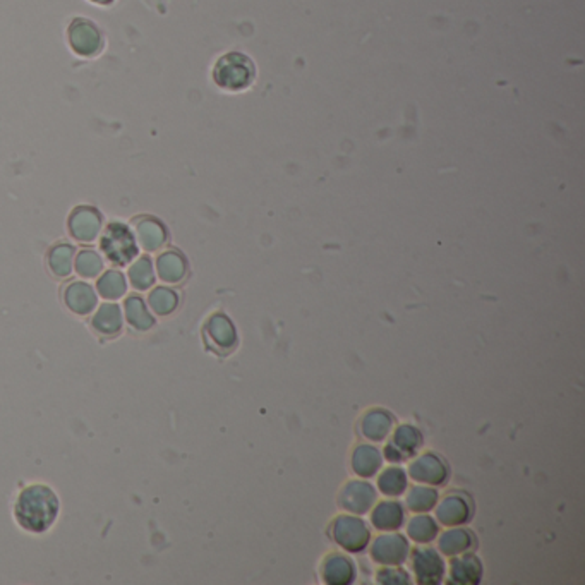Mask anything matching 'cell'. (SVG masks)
<instances>
[{
    "label": "cell",
    "instance_id": "obj_1",
    "mask_svg": "<svg viewBox=\"0 0 585 585\" xmlns=\"http://www.w3.org/2000/svg\"><path fill=\"white\" fill-rule=\"evenodd\" d=\"M59 510L61 503L53 489L43 484H33L19 493L14 517L21 529L32 534H43L57 521Z\"/></svg>",
    "mask_w": 585,
    "mask_h": 585
},
{
    "label": "cell",
    "instance_id": "obj_2",
    "mask_svg": "<svg viewBox=\"0 0 585 585\" xmlns=\"http://www.w3.org/2000/svg\"><path fill=\"white\" fill-rule=\"evenodd\" d=\"M256 76L253 61L245 55L232 52L218 59L213 69V80L227 91H243L249 88Z\"/></svg>",
    "mask_w": 585,
    "mask_h": 585
},
{
    "label": "cell",
    "instance_id": "obj_3",
    "mask_svg": "<svg viewBox=\"0 0 585 585\" xmlns=\"http://www.w3.org/2000/svg\"><path fill=\"white\" fill-rule=\"evenodd\" d=\"M100 249L107 260L119 266L128 264L138 254V245L132 232L124 224H119V222L110 224L105 228L100 241Z\"/></svg>",
    "mask_w": 585,
    "mask_h": 585
},
{
    "label": "cell",
    "instance_id": "obj_4",
    "mask_svg": "<svg viewBox=\"0 0 585 585\" xmlns=\"http://www.w3.org/2000/svg\"><path fill=\"white\" fill-rule=\"evenodd\" d=\"M67 40L72 52L80 57H95L103 47V36L97 24L84 17H76L71 23L67 30Z\"/></svg>",
    "mask_w": 585,
    "mask_h": 585
},
{
    "label": "cell",
    "instance_id": "obj_5",
    "mask_svg": "<svg viewBox=\"0 0 585 585\" xmlns=\"http://www.w3.org/2000/svg\"><path fill=\"white\" fill-rule=\"evenodd\" d=\"M331 534L337 544L350 553H359L369 544V529L359 517H339L331 527Z\"/></svg>",
    "mask_w": 585,
    "mask_h": 585
},
{
    "label": "cell",
    "instance_id": "obj_6",
    "mask_svg": "<svg viewBox=\"0 0 585 585\" xmlns=\"http://www.w3.org/2000/svg\"><path fill=\"white\" fill-rule=\"evenodd\" d=\"M373 558L383 565H402L408 556V542L400 534H385L374 541Z\"/></svg>",
    "mask_w": 585,
    "mask_h": 585
},
{
    "label": "cell",
    "instance_id": "obj_7",
    "mask_svg": "<svg viewBox=\"0 0 585 585\" xmlns=\"http://www.w3.org/2000/svg\"><path fill=\"white\" fill-rule=\"evenodd\" d=\"M414 571L419 584H438L445 573V563L433 548H417L412 554Z\"/></svg>",
    "mask_w": 585,
    "mask_h": 585
},
{
    "label": "cell",
    "instance_id": "obj_8",
    "mask_svg": "<svg viewBox=\"0 0 585 585\" xmlns=\"http://www.w3.org/2000/svg\"><path fill=\"white\" fill-rule=\"evenodd\" d=\"M101 227V218L98 212L90 206H80L69 216V232L76 241L90 243L93 241Z\"/></svg>",
    "mask_w": 585,
    "mask_h": 585
},
{
    "label": "cell",
    "instance_id": "obj_9",
    "mask_svg": "<svg viewBox=\"0 0 585 585\" xmlns=\"http://www.w3.org/2000/svg\"><path fill=\"white\" fill-rule=\"evenodd\" d=\"M410 475H412V479L424 483V484L439 486L448 479V467L438 456L427 454V456H419L410 465Z\"/></svg>",
    "mask_w": 585,
    "mask_h": 585
},
{
    "label": "cell",
    "instance_id": "obj_10",
    "mask_svg": "<svg viewBox=\"0 0 585 585\" xmlns=\"http://www.w3.org/2000/svg\"><path fill=\"white\" fill-rule=\"evenodd\" d=\"M374 502H376V491L371 484L364 481H354L349 483L347 488L341 493V504L352 513L362 515L371 510Z\"/></svg>",
    "mask_w": 585,
    "mask_h": 585
},
{
    "label": "cell",
    "instance_id": "obj_11",
    "mask_svg": "<svg viewBox=\"0 0 585 585\" xmlns=\"http://www.w3.org/2000/svg\"><path fill=\"white\" fill-rule=\"evenodd\" d=\"M436 517L441 523L450 527L462 525L471 519V504L462 494H450L439 503Z\"/></svg>",
    "mask_w": 585,
    "mask_h": 585
},
{
    "label": "cell",
    "instance_id": "obj_12",
    "mask_svg": "<svg viewBox=\"0 0 585 585\" xmlns=\"http://www.w3.org/2000/svg\"><path fill=\"white\" fill-rule=\"evenodd\" d=\"M67 308L76 314H88L97 306V295L93 289L84 282L71 283L64 292Z\"/></svg>",
    "mask_w": 585,
    "mask_h": 585
},
{
    "label": "cell",
    "instance_id": "obj_13",
    "mask_svg": "<svg viewBox=\"0 0 585 585\" xmlns=\"http://www.w3.org/2000/svg\"><path fill=\"white\" fill-rule=\"evenodd\" d=\"M323 577L326 584L345 585L350 584L356 577V569L352 561L340 554L330 556L323 565Z\"/></svg>",
    "mask_w": 585,
    "mask_h": 585
},
{
    "label": "cell",
    "instance_id": "obj_14",
    "mask_svg": "<svg viewBox=\"0 0 585 585\" xmlns=\"http://www.w3.org/2000/svg\"><path fill=\"white\" fill-rule=\"evenodd\" d=\"M452 580L456 584H477L483 577V565L474 554H464L452 560Z\"/></svg>",
    "mask_w": 585,
    "mask_h": 585
},
{
    "label": "cell",
    "instance_id": "obj_15",
    "mask_svg": "<svg viewBox=\"0 0 585 585\" xmlns=\"http://www.w3.org/2000/svg\"><path fill=\"white\" fill-rule=\"evenodd\" d=\"M404 508L397 502H383L374 508L373 525L379 531H397L404 523Z\"/></svg>",
    "mask_w": 585,
    "mask_h": 585
},
{
    "label": "cell",
    "instance_id": "obj_16",
    "mask_svg": "<svg viewBox=\"0 0 585 585\" xmlns=\"http://www.w3.org/2000/svg\"><path fill=\"white\" fill-rule=\"evenodd\" d=\"M206 335L208 339L212 341L213 345H216L218 349L222 350H228L235 345L237 341V337H235V330L232 323L228 321L225 316L222 314H216L213 316L212 320L208 321V326H206Z\"/></svg>",
    "mask_w": 585,
    "mask_h": 585
},
{
    "label": "cell",
    "instance_id": "obj_17",
    "mask_svg": "<svg viewBox=\"0 0 585 585\" xmlns=\"http://www.w3.org/2000/svg\"><path fill=\"white\" fill-rule=\"evenodd\" d=\"M474 536L465 529H452L439 537V550L446 556H458L467 553L474 546Z\"/></svg>",
    "mask_w": 585,
    "mask_h": 585
},
{
    "label": "cell",
    "instance_id": "obj_18",
    "mask_svg": "<svg viewBox=\"0 0 585 585\" xmlns=\"http://www.w3.org/2000/svg\"><path fill=\"white\" fill-rule=\"evenodd\" d=\"M391 424H393V419L388 412L373 410L362 421V433L366 438L371 439V441H381L388 436Z\"/></svg>",
    "mask_w": 585,
    "mask_h": 585
},
{
    "label": "cell",
    "instance_id": "obj_19",
    "mask_svg": "<svg viewBox=\"0 0 585 585\" xmlns=\"http://www.w3.org/2000/svg\"><path fill=\"white\" fill-rule=\"evenodd\" d=\"M352 467L358 475L371 477L381 467V454L369 445H362L354 452Z\"/></svg>",
    "mask_w": 585,
    "mask_h": 585
},
{
    "label": "cell",
    "instance_id": "obj_20",
    "mask_svg": "<svg viewBox=\"0 0 585 585\" xmlns=\"http://www.w3.org/2000/svg\"><path fill=\"white\" fill-rule=\"evenodd\" d=\"M122 326V314L120 309L115 304H105L98 309L93 318V328L103 335H114Z\"/></svg>",
    "mask_w": 585,
    "mask_h": 585
},
{
    "label": "cell",
    "instance_id": "obj_21",
    "mask_svg": "<svg viewBox=\"0 0 585 585\" xmlns=\"http://www.w3.org/2000/svg\"><path fill=\"white\" fill-rule=\"evenodd\" d=\"M158 275L168 283H176L186 275V261L177 253H165L157 261Z\"/></svg>",
    "mask_w": 585,
    "mask_h": 585
},
{
    "label": "cell",
    "instance_id": "obj_22",
    "mask_svg": "<svg viewBox=\"0 0 585 585\" xmlns=\"http://www.w3.org/2000/svg\"><path fill=\"white\" fill-rule=\"evenodd\" d=\"M126 318L129 325L134 326L136 330H149L155 325L153 316L148 312L145 302L138 295H130L126 301Z\"/></svg>",
    "mask_w": 585,
    "mask_h": 585
},
{
    "label": "cell",
    "instance_id": "obj_23",
    "mask_svg": "<svg viewBox=\"0 0 585 585\" xmlns=\"http://www.w3.org/2000/svg\"><path fill=\"white\" fill-rule=\"evenodd\" d=\"M72 256L74 249L71 245H55L49 253V266L53 275L67 277L72 272Z\"/></svg>",
    "mask_w": 585,
    "mask_h": 585
},
{
    "label": "cell",
    "instance_id": "obj_24",
    "mask_svg": "<svg viewBox=\"0 0 585 585\" xmlns=\"http://www.w3.org/2000/svg\"><path fill=\"white\" fill-rule=\"evenodd\" d=\"M423 443V438H421V433L412 427V426H400L397 431H395V438H393V445L404 454V456H412L417 452V448L421 446Z\"/></svg>",
    "mask_w": 585,
    "mask_h": 585
},
{
    "label": "cell",
    "instance_id": "obj_25",
    "mask_svg": "<svg viewBox=\"0 0 585 585\" xmlns=\"http://www.w3.org/2000/svg\"><path fill=\"white\" fill-rule=\"evenodd\" d=\"M98 292L103 299H119L126 293V278L119 272H107L98 280Z\"/></svg>",
    "mask_w": 585,
    "mask_h": 585
},
{
    "label": "cell",
    "instance_id": "obj_26",
    "mask_svg": "<svg viewBox=\"0 0 585 585\" xmlns=\"http://www.w3.org/2000/svg\"><path fill=\"white\" fill-rule=\"evenodd\" d=\"M408 536L416 542H429L438 536V525L427 515L414 517L408 523Z\"/></svg>",
    "mask_w": 585,
    "mask_h": 585
},
{
    "label": "cell",
    "instance_id": "obj_27",
    "mask_svg": "<svg viewBox=\"0 0 585 585\" xmlns=\"http://www.w3.org/2000/svg\"><path fill=\"white\" fill-rule=\"evenodd\" d=\"M378 486L388 496L402 494L407 488L406 472L402 471V469H397V467L387 469L379 475Z\"/></svg>",
    "mask_w": 585,
    "mask_h": 585
},
{
    "label": "cell",
    "instance_id": "obj_28",
    "mask_svg": "<svg viewBox=\"0 0 585 585\" xmlns=\"http://www.w3.org/2000/svg\"><path fill=\"white\" fill-rule=\"evenodd\" d=\"M138 235H139V243L148 251H155L165 243V232H163L162 225L153 220L141 222L138 225Z\"/></svg>",
    "mask_w": 585,
    "mask_h": 585
},
{
    "label": "cell",
    "instance_id": "obj_29",
    "mask_svg": "<svg viewBox=\"0 0 585 585\" xmlns=\"http://www.w3.org/2000/svg\"><path fill=\"white\" fill-rule=\"evenodd\" d=\"M438 502V493L435 489L426 488V486H417L412 488L407 496V504L414 512H429Z\"/></svg>",
    "mask_w": 585,
    "mask_h": 585
},
{
    "label": "cell",
    "instance_id": "obj_30",
    "mask_svg": "<svg viewBox=\"0 0 585 585\" xmlns=\"http://www.w3.org/2000/svg\"><path fill=\"white\" fill-rule=\"evenodd\" d=\"M129 280L130 283L139 291H145L148 287H151L153 282H155V272H153L151 260L149 258H141V260L136 261L130 266Z\"/></svg>",
    "mask_w": 585,
    "mask_h": 585
},
{
    "label": "cell",
    "instance_id": "obj_31",
    "mask_svg": "<svg viewBox=\"0 0 585 585\" xmlns=\"http://www.w3.org/2000/svg\"><path fill=\"white\" fill-rule=\"evenodd\" d=\"M149 306L157 314H168L177 306V295L168 289L158 287L149 293Z\"/></svg>",
    "mask_w": 585,
    "mask_h": 585
},
{
    "label": "cell",
    "instance_id": "obj_32",
    "mask_svg": "<svg viewBox=\"0 0 585 585\" xmlns=\"http://www.w3.org/2000/svg\"><path fill=\"white\" fill-rule=\"evenodd\" d=\"M101 270H103V261L93 251H82L76 258V272L82 277H97Z\"/></svg>",
    "mask_w": 585,
    "mask_h": 585
},
{
    "label": "cell",
    "instance_id": "obj_33",
    "mask_svg": "<svg viewBox=\"0 0 585 585\" xmlns=\"http://www.w3.org/2000/svg\"><path fill=\"white\" fill-rule=\"evenodd\" d=\"M410 579L404 570L400 569H383L378 573V582L379 584H407Z\"/></svg>",
    "mask_w": 585,
    "mask_h": 585
},
{
    "label": "cell",
    "instance_id": "obj_34",
    "mask_svg": "<svg viewBox=\"0 0 585 585\" xmlns=\"http://www.w3.org/2000/svg\"><path fill=\"white\" fill-rule=\"evenodd\" d=\"M385 456L390 460V462H404L406 460L407 456H404L393 443H390L388 446H387V450H385Z\"/></svg>",
    "mask_w": 585,
    "mask_h": 585
},
{
    "label": "cell",
    "instance_id": "obj_35",
    "mask_svg": "<svg viewBox=\"0 0 585 585\" xmlns=\"http://www.w3.org/2000/svg\"><path fill=\"white\" fill-rule=\"evenodd\" d=\"M90 2H93L97 5H110V4H114L115 0H90Z\"/></svg>",
    "mask_w": 585,
    "mask_h": 585
}]
</instances>
